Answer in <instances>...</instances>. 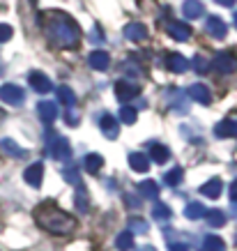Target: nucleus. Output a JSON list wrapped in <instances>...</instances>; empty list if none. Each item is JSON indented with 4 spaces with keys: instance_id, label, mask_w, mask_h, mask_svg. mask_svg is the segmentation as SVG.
Here are the masks:
<instances>
[{
    "instance_id": "nucleus-1",
    "label": "nucleus",
    "mask_w": 237,
    "mask_h": 251,
    "mask_svg": "<svg viewBox=\"0 0 237 251\" xmlns=\"http://www.w3.org/2000/svg\"><path fill=\"white\" fill-rule=\"evenodd\" d=\"M35 219L44 230L55 233V235H69L76 230V219L71 214L62 212L60 207H55L53 203H44L35 210Z\"/></svg>"
},
{
    "instance_id": "nucleus-2",
    "label": "nucleus",
    "mask_w": 237,
    "mask_h": 251,
    "mask_svg": "<svg viewBox=\"0 0 237 251\" xmlns=\"http://www.w3.org/2000/svg\"><path fill=\"white\" fill-rule=\"evenodd\" d=\"M48 35H51V39L58 42L62 49H74V46L78 44V37H81L78 25L65 14L51 16V21H48Z\"/></svg>"
},
{
    "instance_id": "nucleus-3",
    "label": "nucleus",
    "mask_w": 237,
    "mask_h": 251,
    "mask_svg": "<svg viewBox=\"0 0 237 251\" xmlns=\"http://www.w3.org/2000/svg\"><path fill=\"white\" fill-rule=\"evenodd\" d=\"M46 154H51L53 159L58 161H65L71 157V148H69V141L67 138L58 136V134H53V136L46 141Z\"/></svg>"
},
{
    "instance_id": "nucleus-4",
    "label": "nucleus",
    "mask_w": 237,
    "mask_h": 251,
    "mask_svg": "<svg viewBox=\"0 0 237 251\" xmlns=\"http://www.w3.org/2000/svg\"><path fill=\"white\" fill-rule=\"evenodd\" d=\"M23 99H25L23 88H19V85H14V83L0 85V101H5L9 106H21Z\"/></svg>"
},
{
    "instance_id": "nucleus-5",
    "label": "nucleus",
    "mask_w": 237,
    "mask_h": 251,
    "mask_svg": "<svg viewBox=\"0 0 237 251\" xmlns=\"http://www.w3.org/2000/svg\"><path fill=\"white\" fill-rule=\"evenodd\" d=\"M216 72H221V74H235L237 72V58L228 51H221V53L214 55V60H212Z\"/></svg>"
},
{
    "instance_id": "nucleus-6",
    "label": "nucleus",
    "mask_w": 237,
    "mask_h": 251,
    "mask_svg": "<svg viewBox=\"0 0 237 251\" xmlns=\"http://www.w3.org/2000/svg\"><path fill=\"white\" fill-rule=\"evenodd\" d=\"M28 83H30L32 90L42 92V95L53 90V83H51V78L46 76L44 72H30V74H28Z\"/></svg>"
},
{
    "instance_id": "nucleus-7",
    "label": "nucleus",
    "mask_w": 237,
    "mask_h": 251,
    "mask_svg": "<svg viewBox=\"0 0 237 251\" xmlns=\"http://www.w3.org/2000/svg\"><path fill=\"white\" fill-rule=\"evenodd\" d=\"M23 180L30 184V187H35V189H39L42 187V180H44V164H30V166L25 168V173H23Z\"/></svg>"
},
{
    "instance_id": "nucleus-8",
    "label": "nucleus",
    "mask_w": 237,
    "mask_h": 251,
    "mask_svg": "<svg viewBox=\"0 0 237 251\" xmlns=\"http://www.w3.org/2000/svg\"><path fill=\"white\" fill-rule=\"evenodd\" d=\"M141 92V88H138L136 83H131V81H118L115 83V95H118V99L120 101H129V99H134Z\"/></svg>"
},
{
    "instance_id": "nucleus-9",
    "label": "nucleus",
    "mask_w": 237,
    "mask_h": 251,
    "mask_svg": "<svg viewBox=\"0 0 237 251\" xmlns=\"http://www.w3.org/2000/svg\"><path fill=\"white\" fill-rule=\"evenodd\" d=\"M99 127L104 131L106 138H118V131H120V120H115L111 113H104L99 118Z\"/></svg>"
},
{
    "instance_id": "nucleus-10",
    "label": "nucleus",
    "mask_w": 237,
    "mask_h": 251,
    "mask_svg": "<svg viewBox=\"0 0 237 251\" xmlns=\"http://www.w3.org/2000/svg\"><path fill=\"white\" fill-rule=\"evenodd\" d=\"M168 35L173 39H177V42H187V39L191 37V28L187 25V23H182V21H168Z\"/></svg>"
},
{
    "instance_id": "nucleus-11",
    "label": "nucleus",
    "mask_w": 237,
    "mask_h": 251,
    "mask_svg": "<svg viewBox=\"0 0 237 251\" xmlns=\"http://www.w3.org/2000/svg\"><path fill=\"white\" fill-rule=\"evenodd\" d=\"M88 65H90L95 72H106L108 65H111V55L106 51H92L88 55Z\"/></svg>"
},
{
    "instance_id": "nucleus-12",
    "label": "nucleus",
    "mask_w": 237,
    "mask_h": 251,
    "mask_svg": "<svg viewBox=\"0 0 237 251\" xmlns=\"http://www.w3.org/2000/svg\"><path fill=\"white\" fill-rule=\"evenodd\" d=\"M205 28H207V35H212L214 39H223L228 35V28H226V23L219 16H210L205 21Z\"/></svg>"
},
{
    "instance_id": "nucleus-13",
    "label": "nucleus",
    "mask_w": 237,
    "mask_h": 251,
    "mask_svg": "<svg viewBox=\"0 0 237 251\" xmlns=\"http://www.w3.org/2000/svg\"><path fill=\"white\" fill-rule=\"evenodd\" d=\"M189 97L193 99V101H198V104H203V106H207L210 101H212V92H210V88L203 83H193L191 88H189Z\"/></svg>"
},
{
    "instance_id": "nucleus-14",
    "label": "nucleus",
    "mask_w": 237,
    "mask_h": 251,
    "mask_svg": "<svg viewBox=\"0 0 237 251\" xmlns=\"http://www.w3.org/2000/svg\"><path fill=\"white\" fill-rule=\"evenodd\" d=\"M37 113H39V118H42V122L51 125V122L58 118V106H55V101H39Z\"/></svg>"
},
{
    "instance_id": "nucleus-15",
    "label": "nucleus",
    "mask_w": 237,
    "mask_h": 251,
    "mask_svg": "<svg viewBox=\"0 0 237 251\" xmlns=\"http://www.w3.org/2000/svg\"><path fill=\"white\" fill-rule=\"evenodd\" d=\"M124 35H127V39L141 44V42H145L147 39V28L143 25V23H129V25L124 28Z\"/></svg>"
},
{
    "instance_id": "nucleus-16",
    "label": "nucleus",
    "mask_w": 237,
    "mask_h": 251,
    "mask_svg": "<svg viewBox=\"0 0 237 251\" xmlns=\"http://www.w3.org/2000/svg\"><path fill=\"white\" fill-rule=\"evenodd\" d=\"M166 65H168V69L173 72V74H184L187 69H189V62H187V58L180 53H168L166 55Z\"/></svg>"
},
{
    "instance_id": "nucleus-17",
    "label": "nucleus",
    "mask_w": 237,
    "mask_h": 251,
    "mask_svg": "<svg viewBox=\"0 0 237 251\" xmlns=\"http://www.w3.org/2000/svg\"><path fill=\"white\" fill-rule=\"evenodd\" d=\"M182 14L193 21V19H200V16L205 14V7H203V2H200V0H184Z\"/></svg>"
},
{
    "instance_id": "nucleus-18",
    "label": "nucleus",
    "mask_w": 237,
    "mask_h": 251,
    "mask_svg": "<svg viewBox=\"0 0 237 251\" xmlns=\"http://www.w3.org/2000/svg\"><path fill=\"white\" fill-rule=\"evenodd\" d=\"M214 136H219V138L237 136V120H233V118H228V120H221L214 127Z\"/></svg>"
},
{
    "instance_id": "nucleus-19",
    "label": "nucleus",
    "mask_w": 237,
    "mask_h": 251,
    "mask_svg": "<svg viewBox=\"0 0 237 251\" xmlns=\"http://www.w3.org/2000/svg\"><path fill=\"white\" fill-rule=\"evenodd\" d=\"M221 189H223V182L219 180V177H212V180H207L203 187H200V194L207 198H219L221 196Z\"/></svg>"
},
{
    "instance_id": "nucleus-20",
    "label": "nucleus",
    "mask_w": 237,
    "mask_h": 251,
    "mask_svg": "<svg viewBox=\"0 0 237 251\" xmlns=\"http://www.w3.org/2000/svg\"><path fill=\"white\" fill-rule=\"evenodd\" d=\"M129 166H131V171H136V173H147L150 159H147V154H143V152H131L129 154Z\"/></svg>"
},
{
    "instance_id": "nucleus-21",
    "label": "nucleus",
    "mask_w": 237,
    "mask_h": 251,
    "mask_svg": "<svg viewBox=\"0 0 237 251\" xmlns=\"http://www.w3.org/2000/svg\"><path fill=\"white\" fill-rule=\"evenodd\" d=\"M83 166H85V171H88L90 175H97L101 171V166H104V157H101V154H97V152L85 154Z\"/></svg>"
},
{
    "instance_id": "nucleus-22",
    "label": "nucleus",
    "mask_w": 237,
    "mask_h": 251,
    "mask_svg": "<svg viewBox=\"0 0 237 251\" xmlns=\"http://www.w3.org/2000/svg\"><path fill=\"white\" fill-rule=\"evenodd\" d=\"M0 148H2V150H5L9 157H16V159L25 157V150H23V148L16 143V141H12V138H2V141H0Z\"/></svg>"
},
{
    "instance_id": "nucleus-23",
    "label": "nucleus",
    "mask_w": 237,
    "mask_h": 251,
    "mask_svg": "<svg viewBox=\"0 0 237 251\" xmlns=\"http://www.w3.org/2000/svg\"><path fill=\"white\" fill-rule=\"evenodd\" d=\"M150 157H152L154 164H166V161L170 159V150L166 148V145L154 143L152 148H150Z\"/></svg>"
},
{
    "instance_id": "nucleus-24",
    "label": "nucleus",
    "mask_w": 237,
    "mask_h": 251,
    "mask_svg": "<svg viewBox=\"0 0 237 251\" xmlns=\"http://www.w3.org/2000/svg\"><path fill=\"white\" fill-rule=\"evenodd\" d=\"M115 249H118V251H131V249H134V233L122 230L120 235L115 237Z\"/></svg>"
},
{
    "instance_id": "nucleus-25",
    "label": "nucleus",
    "mask_w": 237,
    "mask_h": 251,
    "mask_svg": "<svg viewBox=\"0 0 237 251\" xmlns=\"http://www.w3.org/2000/svg\"><path fill=\"white\" fill-rule=\"evenodd\" d=\"M138 191L143 194V198H150V201H154V198L159 196V184L154 182V180H143V182L138 184Z\"/></svg>"
},
{
    "instance_id": "nucleus-26",
    "label": "nucleus",
    "mask_w": 237,
    "mask_h": 251,
    "mask_svg": "<svg viewBox=\"0 0 237 251\" xmlns=\"http://www.w3.org/2000/svg\"><path fill=\"white\" fill-rule=\"evenodd\" d=\"M74 201H76V210H78V212H88L90 201H88V189H85L83 184H78V187H76V196H74Z\"/></svg>"
},
{
    "instance_id": "nucleus-27",
    "label": "nucleus",
    "mask_w": 237,
    "mask_h": 251,
    "mask_svg": "<svg viewBox=\"0 0 237 251\" xmlns=\"http://www.w3.org/2000/svg\"><path fill=\"white\" fill-rule=\"evenodd\" d=\"M205 205H203V203H189V205L184 207V217H187V219H203V217H205Z\"/></svg>"
},
{
    "instance_id": "nucleus-28",
    "label": "nucleus",
    "mask_w": 237,
    "mask_h": 251,
    "mask_svg": "<svg viewBox=\"0 0 237 251\" xmlns=\"http://www.w3.org/2000/svg\"><path fill=\"white\" fill-rule=\"evenodd\" d=\"M205 219L212 228H221L223 224H226V214H223V210H207Z\"/></svg>"
},
{
    "instance_id": "nucleus-29",
    "label": "nucleus",
    "mask_w": 237,
    "mask_h": 251,
    "mask_svg": "<svg viewBox=\"0 0 237 251\" xmlns=\"http://www.w3.org/2000/svg\"><path fill=\"white\" fill-rule=\"evenodd\" d=\"M58 99H60L67 108H74V104H76V95H74V90H71V88H67V85L58 88Z\"/></svg>"
},
{
    "instance_id": "nucleus-30",
    "label": "nucleus",
    "mask_w": 237,
    "mask_h": 251,
    "mask_svg": "<svg viewBox=\"0 0 237 251\" xmlns=\"http://www.w3.org/2000/svg\"><path fill=\"white\" fill-rule=\"evenodd\" d=\"M184 180V171L182 166H175V168H170L168 173H166V177H164V182L168 184V187H177V184Z\"/></svg>"
},
{
    "instance_id": "nucleus-31",
    "label": "nucleus",
    "mask_w": 237,
    "mask_h": 251,
    "mask_svg": "<svg viewBox=\"0 0 237 251\" xmlns=\"http://www.w3.org/2000/svg\"><path fill=\"white\" fill-rule=\"evenodd\" d=\"M203 249H205V251H223V249H226V244H223L221 237L207 235L205 242H203Z\"/></svg>"
},
{
    "instance_id": "nucleus-32",
    "label": "nucleus",
    "mask_w": 237,
    "mask_h": 251,
    "mask_svg": "<svg viewBox=\"0 0 237 251\" xmlns=\"http://www.w3.org/2000/svg\"><path fill=\"white\" fill-rule=\"evenodd\" d=\"M118 118H120L124 125H134V122H136V118H138V113H136V108H131V106H127V104H122V106H120V115H118Z\"/></svg>"
},
{
    "instance_id": "nucleus-33",
    "label": "nucleus",
    "mask_w": 237,
    "mask_h": 251,
    "mask_svg": "<svg viewBox=\"0 0 237 251\" xmlns=\"http://www.w3.org/2000/svg\"><path fill=\"white\" fill-rule=\"evenodd\" d=\"M152 217L157 221H168L170 217H173V212H170L168 205H164V203H157V205L152 207Z\"/></svg>"
},
{
    "instance_id": "nucleus-34",
    "label": "nucleus",
    "mask_w": 237,
    "mask_h": 251,
    "mask_svg": "<svg viewBox=\"0 0 237 251\" xmlns=\"http://www.w3.org/2000/svg\"><path fill=\"white\" fill-rule=\"evenodd\" d=\"M129 233H147V221L134 217V219L129 221Z\"/></svg>"
},
{
    "instance_id": "nucleus-35",
    "label": "nucleus",
    "mask_w": 237,
    "mask_h": 251,
    "mask_svg": "<svg viewBox=\"0 0 237 251\" xmlns=\"http://www.w3.org/2000/svg\"><path fill=\"white\" fill-rule=\"evenodd\" d=\"M62 175H65V180H67L69 184H74V187H78V184H81V175H78L76 168H65V171H62Z\"/></svg>"
},
{
    "instance_id": "nucleus-36",
    "label": "nucleus",
    "mask_w": 237,
    "mask_h": 251,
    "mask_svg": "<svg viewBox=\"0 0 237 251\" xmlns=\"http://www.w3.org/2000/svg\"><path fill=\"white\" fill-rule=\"evenodd\" d=\"M193 69H196L198 74H207V69H210V62H207L203 55H196V58H193Z\"/></svg>"
},
{
    "instance_id": "nucleus-37",
    "label": "nucleus",
    "mask_w": 237,
    "mask_h": 251,
    "mask_svg": "<svg viewBox=\"0 0 237 251\" xmlns=\"http://www.w3.org/2000/svg\"><path fill=\"white\" fill-rule=\"evenodd\" d=\"M12 35H14L12 25H7V23H0V44H2V42H7V39H12Z\"/></svg>"
},
{
    "instance_id": "nucleus-38",
    "label": "nucleus",
    "mask_w": 237,
    "mask_h": 251,
    "mask_svg": "<svg viewBox=\"0 0 237 251\" xmlns=\"http://www.w3.org/2000/svg\"><path fill=\"white\" fill-rule=\"evenodd\" d=\"M65 122H69V125H71V127H76V125H78V120H76V115L71 113V108H69L67 113H65Z\"/></svg>"
},
{
    "instance_id": "nucleus-39",
    "label": "nucleus",
    "mask_w": 237,
    "mask_h": 251,
    "mask_svg": "<svg viewBox=\"0 0 237 251\" xmlns=\"http://www.w3.org/2000/svg\"><path fill=\"white\" fill-rule=\"evenodd\" d=\"M230 203H237V180L230 184Z\"/></svg>"
},
{
    "instance_id": "nucleus-40",
    "label": "nucleus",
    "mask_w": 237,
    "mask_h": 251,
    "mask_svg": "<svg viewBox=\"0 0 237 251\" xmlns=\"http://www.w3.org/2000/svg\"><path fill=\"white\" fill-rule=\"evenodd\" d=\"M170 251H189V247H184V244H170Z\"/></svg>"
},
{
    "instance_id": "nucleus-41",
    "label": "nucleus",
    "mask_w": 237,
    "mask_h": 251,
    "mask_svg": "<svg viewBox=\"0 0 237 251\" xmlns=\"http://www.w3.org/2000/svg\"><path fill=\"white\" fill-rule=\"evenodd\" d=\"M214 2H219L223 7H233V5H235V0H214Z\"/></svg>"
},
{
    "instance_id": "nucleus-42",
    "label": "nucleus",
    "mask_w": 237,
    "mask_h": 251,
    "mask_svg": "<svg viewBox=\"0 0 237 251\" xmlns=\"http://www.w3.org/2000/svg\"><path fill=\"white\" fill-rule=\"evenodd\" d=\"M138 251H157V249H154V247H150V244H147V247H141V249H138Z\"/></svg>"
},
{
    "instance_id": "nucleus-43",
    "label": "nucleus",
    "mask_w": 237,
    "mask_h": 251,
    "mask_svg": "<svg viewBox=\"0 0 237 251\" xmlns=\"http://www.w3.org/2000/svg\"><path fill=\"white\" fill-rule=\"evenodd\" d=\"M235 28H237V9H235Z\"/></svg>"
}]
</instances>
